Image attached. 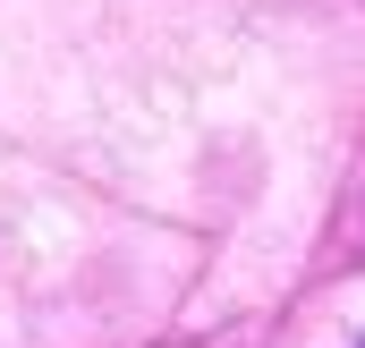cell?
Segmentation results:
<instances>
[]
</instances>
